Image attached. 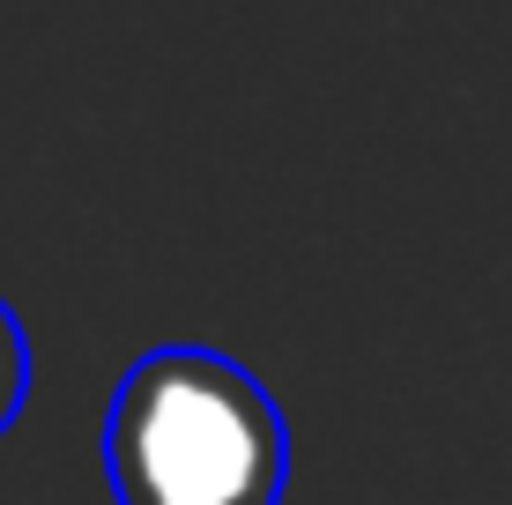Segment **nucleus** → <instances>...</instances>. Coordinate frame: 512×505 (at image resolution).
Here are the masks:
<instances>
[{
	"label": "nucleus",
	"instance_id": "nucleus-1",
	"mask_svg": "<svg viewBox=\"0 0 512 505\" xmlns=\"http://www.w3.org/2000/svg\"><path fill=\"white\" fill-rule=\"evenodd\" d=\"M104 476L119 505H275L290 431L275 394L216 350H149L104 416Z\"/></svg>",
	"mask_w": 512,
	"mask_h": 505
},
{
	"label": "nucleus",
	"instance_id": "nucleus-2",
	"mask_svg": "<svg viewBox=\"0 0 512 505\" xmlns=\"http://www.w3.org/2000/svg\"><path fill=\"white\" fill-rule=\"evenodd\" d=\"M23 394H30V342H23V327H15L8 298H0V431L23 416Z\"/></svg>",
	"mask_w": 512,
	"mask_h": 505
}]
</instances>
